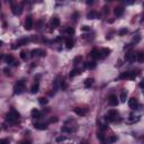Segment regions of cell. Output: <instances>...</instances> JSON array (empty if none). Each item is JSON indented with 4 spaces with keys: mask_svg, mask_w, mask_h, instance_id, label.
Returning a JSON list of instances; mask_svg holds the SVG:
<instances>
[{
    "mask_svg": "<svg viewBox=\"0 0 144 144\" xmlns=\"http://www.w3.org/2000/svg\"><path fill=\"white\" fill-rule=\"evenodd\" d=\"M18 119H19V113L17 112V110H15V109H11V110L6 115V121L11 123V124L17 123Z\"/></svg>",
    "mask_w": 144,
    "mask_h": 144,
    "instance_id": "1",
    "label": "cell"
},
{
    "mask_svg": "<svg viewBox=\"0 0 144 144\" xmlns=\"http://www.w3.org/2000/svg\"><path fill=\"white\" fill-rule=\"evenodd\" d=\"M25 90V81L24 80H19L16 82L14 87V93L17 95V93H22Z\"/></svg>",
    "mask_w": 144,
    "mask_h": 144,
    "instance_id": "2",
    "label": "cell"
},
{
    "mask_svg": "<svg viewBox=\"0 0 144 144\" xmlns=\"http://www.w3.org/2000/svg\"><path fill=\"white\" fill-rule=\"evenodd\" d=\"M137 73H135V71H127V72H123L119 75V79H130V80H134L136 78Z\"/></svg>",
    "mask_w": 144,
    "mask_h": 144,
    "instance_id": "3",
    "label": "cell"
},
{
    "mask_svg": "<svg viewBox=\"0 0 144 144\" xmlns=\"http://www.w3.org/2000/svg\"><path fill=\"white\" fill-rule=\"evenodd\" d=\"M117 117H118V112L115 110V109H110V110H108V113H107V115H106V121L114 122Z\"/></svg>",
    "mask_w": 144,
    "mask_h": 144,
    "instance_id": "4",
    "label": "cell"
},
{
    "mask_svg": "<svg viewBox=\"0 0 144 144\" xmlns=\"http://www.w3.org/2000/svg\"><path fill=\"white\" fill-rule=\"evenodd\" d=\"M25 29L26 31H31V29H33V26H34V23H33V18L31 17V16H28L27 18H26V20H25Z\"/></svg>",
    "mask_w": 144,
    "mask_h": 144,
    "instance_id": "5",
    "label": "cell"
},
{
    "mask_svg": "<svg viewBox=\"0 0 144 144\" xmlns=\"http://www.w3.org/2000/svg\"><path fill=\"white\" fill-rule=\"evenodd\" d=\"M125 61L131 62V63L135 62V61H136V54H135L134 52H128V53H126L125 54Z\"/></svg>",
    "mask_w": 144,
    "mask_h": 144,
    "instance_id": "6",
    "label": "cell"
},
{
    "mask_svg": "<svg viewBox=\"0 0 144 144\" xmlns=\"http://www.w3.org/2000/svg\"><path fill=\"white\" fill-rule=\"evenodd\" d=\"M73 112L78 115V116H86L87 115V113H88V110L87 109H84V108H80V107H77V108H74L73 109Z\"/></svg>",
    "mask_w": 144,
    "mask_h": 144,
    "instance_id": "7",
    "label": "cell"
},
{
    "mask_svg": "<svg viewBox=\"0 0 144 144\" xmlns=\"http://www.w3.org/2000/svg\"><path fill=\"white\" fill-rule=\"evenodd\" d=\"M128 106H130L132 109H137V107L140 106L137 99H136V98H131L130 100H128Z\"/></svg>",
    "mask_w": 144,
    "mask_h": 144,
    "instance_id": "8",
    "label": "cell"
},
{
    "mask_svg": "<svg viewBox=\"0 0 144 144\" xmlns=\"http://www.w3.org/2000/svg\"><path fill=\"white\" fill-rule=\"evenodd\" d=\"M108 104H109L112 107H115V106L118 105V100H117V97L115 96V95L109 96V98H108Z\"/></svg>",
    "mask_w": 144,
    "mask_h": 144,
    "instance_id": "9",
    "label": "cell"
},
{
    "mask_svg": "<svg viewBox=\"0 0 144 144\" xmlns=\"http://www.w3.org/2000/svg\"><path fill=\"white\" fill-rule=\"evenodd\" d=\"M89 56H90V57H92V59H95V60H97V59H101V54H100V52L98 51V50H96V48L90 52Z\"/></svg>",
    "mask_w": 144,
    "mask_h": 144,
    "instance_id": "10",
    "label": "cell"
},
{
    "mask_svg": "<svg viewBox=\"0 0 144 144\" xmlns=\"http://www.w3.org/2000/svg\"><path fill=\"white\" fill-rule=\"evenodd\" d=\"M96 66H97L96 61H88V62H86V63H84V68H87V69L93 70Z\"/></svg>",
    "mask_w": 144,
    "mask_h": 144,
    "instance_id": "11",
    "label": "cell"
},
{
    "mask_svg": "<svg viewBox=\"0 0 144 144\" xmlns=\"http://www.w3.org/2000/svg\"><path fill=\"white\" fill-rule=\"evenodd\" d=\"M34 127H35L36 130L43 131V130H46L47 128V124L46 123H35V124H34Z\"/></svg>",
    "mask_w": 144,
    "mask_h": 144,
    "instance_id": "12",
    "label": "cell"
},
{
    "mask_svg": "<svg viewBox=\"0 0 144 144\" xmlns=\"http://www.w3.org/2000/svg\"><path fill=\"white\" fill-rule=\"evenodd\" d=\"M13 14L16 15V16H18V15L22 14V11H23V8L20 7V6H13Z\"/></svg>",
    "mask_w": 144,
    "mask_h": 144,
    "instance_id": "13",
    "label": "cell"
},
{
    "mask_svg": "<svg viewBox=\"0 0 144 144\" xmlns=\"http://www.w3.org/2000/svg\"><path fill=\"white\" fill-rule=\"evenodd\" d=\"M114 13H115V15H116L117 17L122 16V15L124 14V7H122V6H118V7H116V8H115V10H114Z\"/></svg>",
    "mask_w": 144,
    "mask_h": 144,
    "instance_id": "14",
    "label": "cell"
},
{
    "mask_svg": "<svg viewBox=\"0 0 144 144\" xmlns=\"http://www.w3.org/2000/svg\"><path fill=\"white\" fill-rule=\"evenodd\" d=\"M51 25H52V27L53 28L59 27V26H60V19L57 18V17H53L52 20H51Z\"/></svg>",
    "mask_w": 144,
    "mask_h": 144,
    "instance_id": "15",
    "label": "cell"
},
{
    "mask_svg": "<svg viewBox=\"0 0 144 144\" xmlns=\"http://www.w3.org/2000/svg\"><path fill=\"white\" fill-rule=\"evenodd\" d=\"M31 114H32V117H33V118H39V117L42 116L41 112H39V110H37L36 108H34V109L32 110V113H31Z\"/></svg>",
    "mask_w": 144,
    "mask_h": 144,
    "instance_id": "16",
    "label": "cell"
},
{
    "mask_svg": "<svg viewBox=\"0 0 144 144\" xmlns=\"http://www.w3.org/2000/svg\"><path fill=\"white\" fill-rule=\"evenodd\" d=\"M38 89H39V83L36 82V83H34L32 87H31V92H32V93H36L38 91Z\"/></svg>",
    "mask_w": 144,
    "mask_h": 144,
    "instance_id": "17",
    "label": "cell"
},
{
    "mask_svg": "<svg viewBox=\"0 0 144 144\" xmlns=\"http://www.w3.org/2000/svg\"><path fill=\"white\" fill-rule=\"evenodd\" d=\"M81 73V70L80 69H73L71 72H70V78H74L75 75H78Z\"/></svg>",
    "mask_w": 144,
    "mask_h": 144,
    "instance_id": "18",
    "label": "cell"
},
{
    "mask_svg": "<svg viewBox=\"0 0 144 144\" xmlns=\"http://www.w3.org/2000/svg\"><path fill=\"white\" fill-rule=\"evenodd\" d=\"M73 41L71 39V38H66L65 39V45H66V48H72L73 47Z\"/></svg>",
    "mask_w": 144,
    "mask_h": 144,
    "instance_id": "19",
    "label": "cell"
},
{
    "mask_svg": "<svg viewBox=\"0 0 144 144\" xmlns=\"http://www.w3.org/2000/svg\"><path fill=\"white\" fill-rule=\"evenodd\" d=\"M92 83H93V79L92 78H89V79H87L84 81V87L86 88H90L92 86Z\"/></svg>",
    "mask_w": 144,
    "mask_h": 144,
    "instance_id": "20",
    "label": "cell"
},
{
    "mask_svg": "<svg viewBox=\"0 0 144 144\" xmlns=\"http://www.w3.org/2000/svg\"><path fill=\"white\" fill-rule=\"evenodd\" d=\"M87 18L88 19H95V18H98V14L96 11H90L88 15H87Z\"/></svg>",
    "mask_w": 144,
    "mask_h": 144,
    "instance_id": "21",
    "label": "cell"
},
{
    "mask_svg": "<svg viewBox=\"0 0 144 144\" xmlns=\"http://www.w3.org/2000/svg\"><path fill=\"white\" fill-rule=\"evenodd\" d=\"M110 48H102L101 51H100V54H101V57H104V56H107L109 55V53H110Z\"/></svg>",
    "mask_w": 144,
    "mask_h": 144,
    "instance_id": "22",
    "label": "cell"
},
{
    "mask_svg": "<svg viewBox=\"0 0 144 144\" xmlns=\"http://www.w3.org/2000/svg\"><path fill=\"white\" fill-rule=\"evenodd\" d=\"M5 61H6V63H13V62L15 61V59H14V56L13 55L7 54V55L5 56Z\"/></svg>",
    "mask_w": 144,
    "mask_h": 144,
    "instance_id": "23",
    "label": "cell"
},
{
    "mask_svg": "<svg viewBox=\"0 0 144 144\" xmlns=\"http://www.w3.org/2000/svg\"><path fill=\"white\" fill-rule=\"evenodd\" d=\"M97 137H98V140H100L104 144H106V140H105V135H104V133L98 132V133H97Z\"/></svg>",
    "mask_w": 144,
    "mask_h": 144,
    "instance_id": "24",
    "label": "cell"
},
{
    "mask_svg": "<svg viewBox=\"0 0 144 144\" xmlns=\"http://www.w3.org/2000/svg\"><path fill=\"white\" fill-rule=\"evenodd\" d=\"M136 60L139 61V62H143V60H144V53L143 52H139V53L136 54Z\"/></svg>",
    "mask_w": 144,
    "mask_h": 144,
    "instance_id": "25",
    "label": "cell"
},
{
    "mask_svg": "<svg viewBox=\"0 0 144 144\" xmlns=\"http://www.w3.org/2000/svg\"><path fill=\"white\" fill-rule=\"evenodd\" d=\"M121 101L122 102H125L126 101V98H127V91L126 90H124V91H122V93H121Z\"/></svg>",
    "mask_w": 144,
    "mask_h": 144,
    "instance_id": "26",
    "label": "cell"
},
{
    "mask_svg": "<svg viewBox=\"0 0 144 144\" xmlns=\"http://www.w3.org/2000/svg\"><path fill=\"white\" fill-rule=\"evenodd\" d=\"M28 38H22V39H19L18 41V46H22V45H26L28 43Z\"/></svg>",
    "mask_w": 144,
    "mask_h": 144,
    "instance_id": "27",
    "label": "cell"
},
{
    "mask_svg": "<svg viewBox=\"0 0 144 144\" xmlns=\"http://www.w3.org/2000/svg\"><path fill=\"white\" fill-rule=\"evenodd\" d=\"M65 33L69 34V35H73V34H74V28L73 27H66L65 28Z\"/></svg>",
    "mask_w": 144,
    "mask_h": 144,
    "instance_id": "28",
    "label": "cell"
},
{
    "mask_svg": "<svg viewBox=\"0 0 144 144\" xmlns=\"http://www.w3.org/2000/svg\"><path fill=\"white\" fill-rule=\"evenodd\" d=\"M81 61H82V56L78 55V56H75V57H74L73 63H74V64H79V63H81Z\"/></svg>",
    "mask_w": 144,
    "mask_h": 144,
    "instance_id": "29",
    "label": "cell"
},
{
    "mask_svg": "<svg viewBox=\"0 0 144 144\" xmlns=\"http://www.w3.org/2000/svg\"><path fill=\"white\" fill-rule=\"evenodd\" d=\"M38 102L42 105V106H44V105H46L47 102H48V100H47L46 98H44V97H41L39 99H38Z\"/></svg>",
    "mask_w": 144,
    "mask_h": 144,
    "instance_id": "30",
    "label": "cell"
},
{
    "mask_svg": "<svg viewBox=\"0 0 144 144\" xmlns=\"http://www.w3.org/2000/svg\"><path fill=\"white\" fill-rule=\"evenodd\" d=\"M38 53H39V48L33 50V51H32V57H35V56H37V55H38Z\"/></svg>",
    "mask_w": 144,
    "mask_h": 144,
    "instance_id": "31",
    "label": "cell"
},
{
    "mask_svg": "<svg viewBox=\"0 0 144 144\" xmlns=\"http://www.w3.org/2000/svg\"><path fill=\"white\" fill-rule=\"evenodd\" d=\"M127 32H128V31H127L126 28H123V29H121V31H119V35H121V36H123V35L127 34Z\"/></svg>",
    "mask_w": 144,
    "mask_h": 144,
    "instance_id": "32",
    "label": "cell"
},
{
    "mask_svg": "<svg viewBox=\"0 0 144 144\" xmlns=\"http://www.w3.org/2000/svg\"><path fill=\"white\" fill-rule=\"evenodd\" d=\"M38 56H46V52L44 51V50H41V48H39V53H38Z\"/></svg>",
    "mask_w": 144,
    "mask_h": 144,
    "instance_id": "33",
    "label": "cell"
},
{
    "mask_svg": "<svg viewBox=\"0 0 144 144\" xmlns=\"http://www.w3.org/2000/svg\"><path fill=\"white\" fill-rule=\"evenodd\" d=\"M0 144H9V140L8 139H1L0 140Z\"/></svg>",
    "mask_w": 144,
    "mask_h": 144,
    "instance_id": "34",
    "label": "cell"
},
{
    "mask_svg": "<svg viewBox=\"0 0 144 144\" xmlns=\"http://www.w3.org/2000/svg\"><path fill=\"white\" fill-rule=\"evenodd\" d=\"M20 57H22L23 60H26V57H27V55H26V52H25V51L20 52Z\"/></svg>",
    "mask_w": 144,
    "mask_h": 144,
    "instance_id": "35",
    "label": "cell"
},
{
    "mask_svg": "<svg viewBox=\"0 0 144 144\" xmlns=\"http://www.w3.org/2000/svg\"><path fill=\"white\" fill-rule=\"evenodd\" d=\"M61 88L63 89V90H65V89L68 88V84L65 83L64 81H61Z\"/></svg>",
    "mask_w": 144,
    "mask_h": 144,
    "instance_id": "36",
    "label": "cell"
},
{
    "mask_svg": "<svg viewBox=\"0 0 144 144\" xmlns=\"http://www.w3.org/2000/svg\"><path fill=\"white\" fill-rule=\"evenodd\" d=\"M116 141H117V137H116V136H112L110 139L108 140V142H109V143H114V142H116Z\"/></svg>",
    "mask_w": 144,
    "mask_h": 144,
    "instance_id": "37",
    "label": "cell"
},
{
    "mask_svg": "<svg viewBox=\"0 0 144 144\" xmlns=\"http://www.w3.org/2000/svg\"><path fill=\"white\" fill-rule=\"evenodd\" d=\"M63 141H65L64 136H59V137H56V142H63Z\"/></svg>",
    "mask_w": 144,
    "mask_h": 144,
    "instance_id": "38",
    "label": "cell"
},
{
    "mask_svg": "<svg viewBox=\"0 0 144 144\" xmlns=\"http://www.w3.org/2000/svg\"><path fill=\"white\" fill-rule=\"evenodd\" d=\"M61 131H62V132H68V133L72 132V130H71V128H68V127H62V128H61Z\"/></svg>",
    "mask_w": 144,
    "mask_h": 144,
    "instance_id": "39",
    "label": "cell"
},
{
    "mask_svg": "<svg viewBox=\"0 0 144 144\" xmlns=\"http://www.w3.org/2000/svg\"><path fill=\"white\" fill-rule=\"evenodd\" d=\"M81 31L88 32V31H90V27H89V26H82V27H81Z\"/></svg>",
    "mask_w": 144,
    "mask_h": 144,
    "instance_id": "40",
    "label": "cell"
},
{
    "mask_svg": "<svg viewBox=\"0 0 144 144\" xmlns=\"http://www.w3.org/2000/svg\"><path fill=\"white\" fill-rule=\"evenodd\" d=\"M42 25H43V22L42 20H39V22L37 23V29H41V28H42Z\"/></svg>",
    "mask_w": 144,
    "mask_h": 144,
    "instance_id": "41",
    "label": "cell"
},
{
    "mask_svg": "<svg viewBox=\"0 0 144 144\" xmlns=\"http://www.w3.org/2000/svg\"><path fill=\"white\" fill-rule=\"evenodd\" d=\"M140 41H141V37H140V36H136V37H134V39H133V42H135V43H139Z\"/></svg>",
    "mask_w": 144,
    "mask_h": 144,
    "instance_id": "42",
    "label": "cell"
},
{
    "mask_svg": "<svg viewBox=\"0 0 144 144\" xmlns=\"http://www.w3.org/2000/svg\"><path fill=\"white\" fill-rule=\"evenodd\" d=\"M132 46H133L132 44H127L126 46H124V50H130V48H132Z\"/></svg>",
    "mask_w": 144,
    "mask_h": 144,
    "instance_id": "43",
    "label": "cell"
},
{
    "mask_svg": "<svg viewBox=\"0 0 144 144\" xmlns=\"http://www.w3.org/2000/svg\"><path fill=\"white\" fill-rule=\"evenodd\" d=\"M4 72H5L6 75H9V69H8V68H5V69H4Z\"/></svg>",
    "mask_w": 144,
    "mask_h": 144,
    "instance_id": "44",
    "label": "cell"
},
{
    "mask_svg": "<svg viewBox=\"0 0 144 144\" xmlns=\"http://www.w3.org/2000/svg\"><path fill=\"white\" fill-rule=\"evenodd\" d=\"M56 122H57V118H56V117H53V118L50 119V123H56Z\"/></svg>",
    "mask_w": 144,
    "mask_h": 144,
    "instance_id": "45",
    "label": "cell"
},
{
    "mask_svg": "<svg viewBox=\"0 0 144 144\" xmlns=\"http://www.w3.org/2000/svg\"><path fill=\"white\" fill-rule=\"evenodd\" d=\"M20 144H31V142H29V141H24V142H22Z\"/></svg>",
    "mask_w": 144,
    "mask_h": 144,
    "instance_id": "46",
    "label": "cell"
},
{
    "mask_svg": "<svg viewBox=\"0 0 144 144\" xmlns=\"http://www.w3.org/2000/svg\"><path fill=\"white\" fill-rule=\"evenodd\" d=\"M61 39H62V37H57V38H56V39H55V41H56V42H60Z\"/></svg>",
    "mask_w": 144,
    "mask_h": 144,
    "instance_id": "47",
    "label": "cell"
},
{
    "mask_svg": "<svg viewBox=\"0 0 144 144\" xmlns=\"http://www.w3.org/2000/svg\"><path fill=\"white\" fill-rule=\"evenodd\" d=\"M87 4H88V5H92L93 1H87Z\"/></svg>",
    "mask_w": 144,
    "mask_h": 144,
    "instance_id": "48",
    "label": "cell"
},
{
    "mask_svg": "<svg viewBox=\"0 0 144 144\" xmlns=\"http://www.w3.org/2000/svg\"><path fill=\"white\" fill-rule=\"evenodd\" d=\"M80 144H88L86 141H82V142H80Z\"/></svg>",
    "mask_w": 144,
    "mask_h": 144,
    "instance_id": "49",
    "label": "cell"
},
{
    "mask_svg": "<svg viewBox=\"0 0 144 144\" xmlns=\"http://www.w3.org/2000/svg\"><path fill=\"white\" fill-rule=\"evenodd\" d=\"M2 57H4V56H2V55H1V54H0V61L2 60Z\"/></svg>",
    "mask_w": 144,
    "mask_h": 144,
    "instance_id": "50",
    "label": "cell"
},
{
    "mask_svg": "<svg viewBox=\"0 0 144 144\" xmlns=\"http://www.w3.org/2000/svg\"><path fill=\"white\" fill-rule=\"evenodd\" d=\"M2 44H4V43H2V42H1V41H0V47L2 46Z\"/></svg>",
    "mask_w": 144,
    "mask_h": 144,
    "instance_id": "51",
    "label": "cell"
},
{
    "mask_svg": "<svg viewBox=\"0 0 144 144\" xmlns=\"http://www.w3.org/2000/svg\"><path fill=\"white\" fill-rule=\"evenodd\" d=\"M0 7H1V5H0Z\"/></svg>",
    "mask_w": 144,
    "mask_h": 144,
    "instance_id": "52",
    "label": "cell"
}]
</instances>
